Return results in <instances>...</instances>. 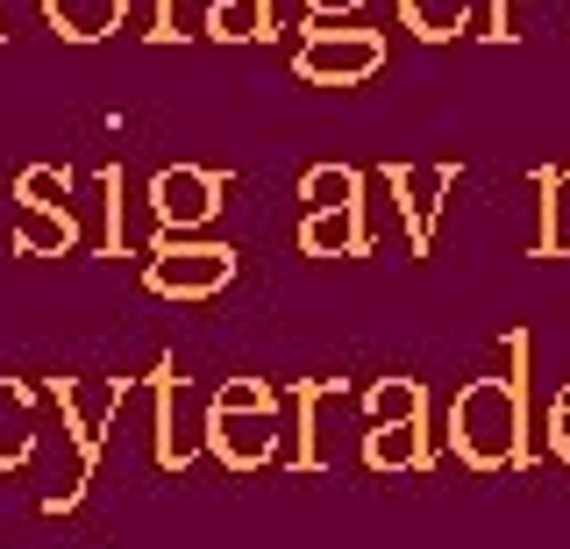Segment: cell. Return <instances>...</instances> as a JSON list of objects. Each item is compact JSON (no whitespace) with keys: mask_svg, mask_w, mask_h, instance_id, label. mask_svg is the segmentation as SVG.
I'll list each match as a JSON object with an SVG mask.
<instances>
[{"mask_svg":"<svg viewBox=\"0 0 570 549\" xmlns=\"http://www.w3.org/2000/svg\"><path fill=\"white\" fill-rule=\"evenodd\" d=\"M513 350V379L492 371V379H471L450 406V450L471 471H507L528 464V335H507Z\"/></svg>","mask_w":570,"mask_h":549,"instance_id":"cell-1","label":"cell"},{"mask_svg":"<svg viewBox=\"0 0 570 549\" xmlns=\"http://www.w3.org/2000/svg\"><path fill=\"white\" fill-rule=\"evenodd\" d=\"M200 442L222 457L228 471H257L264 457L278 450V393L264 379H228L222 393L207 400Z\"/></svg>","mask_w":570,"mask_h":549,"instance_id":"cell-2","label":"cell"},{"mask_svg":"<svg viewBox=\"0 0 570 549\" xmlns=\"http://www.w3.org/2000/svg\"><path fill=\"white\" fill-rule=\"evenodd\" d=\"M236 272H243V257L228 243H165L142 264V286L165 300H207V293L236 286Z\"/></svg>","mask_w":570,"mask_h":549,"instance_id":"cell-3","label":"cell"},{"mask_svg":"<svg viewBox=\"0 0 570 549\" xmlns=\"http://www.w3.org/2000/svg\"><path fill=\"white\" fill-rule=\"evenodd\" d=\"M385 65V37L379 29H307L293 50V72L307 86H356Z\"/></svg>","mask_w":570,"mask_h":549,"instance_id":"cell-4","label":"cell"},{"mask_svg":"<svg viewBox=\"0 0 570 549\" xmlns=\"http://www.w3.org/2000/svg\"><path fill=\"white\" fill-rule=\"evenodd\" d=\"M222 200H228V179L222 171H200V165H165L150 179V207L165 228H200V222L222 215Z\"/></svg>","mask_w":570,"mask_h":549,"instance_id":"cell-5","label":"cell"},{"mask_svg":"<svg viewBox=\"0 0 570 549\" xmlns=\"http://www.w3.org/2000/svg\"><path fill=\"white\" fill-rule=\"evenodd\" d=\"M385 179H392V193H400V207H406V243L428 251V228H435L442 193H456V165H392Z\"/></svg>","mask_w":570,"mask_h":549,"instance_id":"cell-6","label":"cell"},{"mask_svg":"<svg viewBox=\"0 0 570 549\" xmlns=\"http://www.w3.org/2000/svg\"><path fill=\"white\" fill-rule=\"evenodd\" d=\"M299 251H307V257H364L371 251L364 207H307V222H299Z\"/></svg>","mask_w":570,"mask_h":549,"instance_id":"cell-7","label":"cell"},{"mask_svg":"<svg viewBox=\"0 0 570 549\" xmlns=\"http://www.w3.org/2000/svg\"><path fill=\"white\" fill-rule=\"evenodd\" d=\"M364 464L371 471H421L428 464V421H379L364 435Z\"/></svg>","mask_w":570,"mask_h":549,"instance_id":"cell-8","label":"cell"},{"mask_svg":"<svg viewBox=\"0 0 570 549\" xmlns=\"http://www.w3.org/2000/svg\"><path fill=\"white\" fill-rule=\"evenodd\" d=\"M43 14H50V29H58V37L100 43V37H115V29H121L129 0H43Z\"/></svg>","mask_w":570,"mask_h":549,"instance_id":"cell-9","label":"cell"},{"mask_svg":"<svg viewBox=\"0 0 570 549\" xmlns=\"http://www.w3.org/2000/svg\"><path fill=\"white\" fill-rule=\"evenodd\" d=\"M36 450V393L22 379H0V471H14Z\"/></svg>","mask_w":570,"mask_h":549,"instance_id":"cell-10","label":"cell"},{"mask_svg":"<svg viewBox=\"0 0 570 549\" xmlns=\"http://www.w3.org/2000/svg\"><path fill=\"white\" fill-rule=\"evenodd\" d=\"M534 186H542V236H534V257H570V165H542Z\"/></svg>","mask_w":570,"mask_h":549,"instance_id":"cell-11","label":"cell"},{"mask_svg":"<svg viewBox=\"0 0 570 549\" xmlns=\"http://www.w3.org/2000/svg\"><path fill=\"white\" fill-rule=\"evenodd\" d=\"M79 228H71V207L65 200H22V228H14V251L22 257H43V251H71Z\"/></svg>","mask_w":570,"mask_h":549,"instance_id":"cell-12","label":"cell"},{"mask_svg":"<svg viewBox=\"0 0 570 549\" xmlns=\"http://www.w3.org/2000/svg\"><path fill=\"white\" fill-rule=\"evenodd\" d=\"M214 43H264L272 37V0H207Z\"/></svg>","mask_w":570,"mask_h":549,"instance_id":"cell-13","label":"cell"},{"mask_svg":"<svg viewBox=\"0 0 570 549\" xmlns=\"http://www.w3.org/2000/svg\"><path fill=\"white\" fill-rule=\"evenodd\" d=\"M400 22L421 43H450L456 29H471V0H400Z\"/></svg>","mask_w":570,"mask_h":549,"instance_id":"cell-14","label":"cell"},{"mask_svg":"<svg viewBox=\"0 0 570 549\" xmlns=\"http://www.w3.org/2000/svg\"><path fill=\"white\" fill-rule=\"evenodd\" d=\"M299 200H307V207H364V171H350V165H314L307 179H299Z\"/></svg>","mask_w":570,"mask_h":549,"instance_id":"cell-15","label":"cell"},{"mask_svg":"<svg viewBox=\"0 0 570 549\" xmlns=\"http://www.w3.org/2000/svg\"><path fill=\"white\" fill-rule=\"evenodd\" d=\"M371 406V421H428V393H421V379H379L364 393Z\"/></svg>","mask_w":570,"mask_h":549,"instance_id":"cell-16","label":"cell"},{"mask_svg":"<svg viewBox=\"0 0 570 549\" xmlns=\"http://www.w3.org/2000/svg\"><path fill=\"white\" fill-rule=\"evenodd\" d=\"M549 450L570 464V385H557V400H549Z\"/></svg>","mask_w":570,"mask_h":549,"instance_id":"cell-17","label":"cell"},{"mask_svg":"<svg viewBox=\"0 0 570 549\" xmlns=\"http://www.w3.org/2000/svg\"><path fill=\"white\" fill-rule=\"evenodd\" d=\"M356 8H364V0H307L314 22H335V14H356Z\"/></svg>","mask_w":570,"mask_h":549,"instance_id":"cell-18","label":"cell"},{"mask_svg":"<svg viewBox=\"0 0 570 549\" xmlns=\"http://www.w3.org/2000/svg\"><path fill=\"white\" fill-rule=\"evenodd\" d=\"M492 43H507L513 37V0H492V29H485Z\"/></svg>","mask_w":570,"mask_h":549,"instance_id":"cell-19","label":"cell"}]
</instances>
